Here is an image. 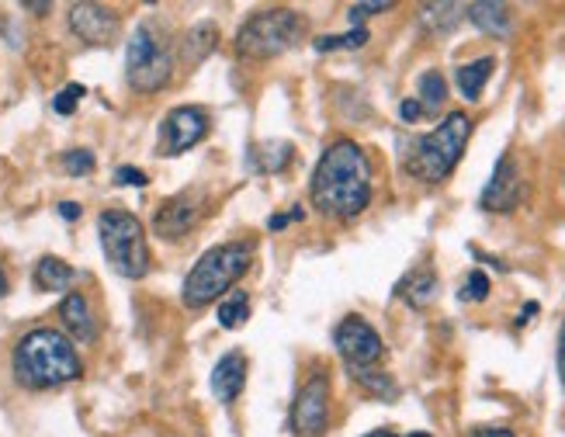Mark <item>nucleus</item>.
Returning <instances> with one entry per match:
<instances>
[{"mask_svg":"<svg viewBox=\"0 0 565 437\" xmlns=\"http://www.w3.org/2000/svg\"><path fill=\"white\" fill-rule=\"evenodd\" d=\"M493 70H497V60L493 56H482V60H472V63H461L455 70V84L461 90L465 102H479L489 77H493Z\"/></svg>","mask_w":565,"mask_h":437,"instance_id":"obj_21","label":"nucleus"},{"mask_svg":"<svg viewBox=\"0 0 565 437\" xmlns=\"http://www.w3.org/2000/svg\"><path fill=\"white\" fill-rule=\"evenodd\" d=\"M440 291V281L437 275L430 271V267H416V271H409L399 285H396V296L409 306V309H427L434 306Z\"/></svg>","mask_w":565,"mask_h":437,"instance_id":"obj_18","label":"nucleus"},{"mask_svg":"<svg viewBox=\"0 0 565 437\" xmlns=\"http://www.w3.org/2000/svg\"><path fill=\"white\" fill-rule=\"evenodd\" d=\"M527 194V184H524V174H521V163L513 153H503L493 167V178L482 188V199L479 205L486 212H497V215H510L524 202Z\"/></svg>","mask_w":565,"mask_h":437,"instance_id":"obj_12","label":"nucleus"},{"mask_svg":"<svg viewBox=\"0 0 565 437\" xmlns=\"http://www.w3.org/2000/svg\"><path fill=\"white\" fill-rule=\"evenodd\" d=\"M215 49H218V29L212 21H202L184 32V39L178 45V56H181L184 70H194V66H202Z\"/></svg>","mask_w":565,"mask_h":437,"instance_id":"obj_16","label":"nucleus"},{"mask_svg":"<svg viewBox=\"0 0 565 437\" xmlns=\"http://www.w3.org/2000/svg\"><path fill=\"white\" fill-rule=\"evenodd\" d=\"M11 372H14V382L21 388H29V393H49V388L81 382L84 361L66 333L35 327L14 344Z\"/></svg>","mask_w":565,"mask_h":437,"instance_id":"obj_2","label":"nucleus"},{"mask_svg":"<svg viewBox=\"0 0 565 437\" xmlns=\"http://www.w3.org/2000/svg\"><path fill=\"white\" fill-rule=\"evenodd\" d=\"M330 427V379L316 372L302 382L291 403V434L295 437H323Z\"/></svg>","mask_w":565,"mask_h":437,"instance_id":"obj_9","label":"nucleus"},{"mask_svg":"<svg viewBox=\"0 0 565 437\" xmlns=\"http://www.w3.org/2000/svg\"><path fill=\"white\" fill-rule=\"evenodd\" d=\"M215 316H218V327H223V330L243 327L250 320V296H247V291H230V296L218 302Z\"/></svg>","mask_w":565,"mask_h":437,"instance_id":"obj_24","label":"nucleus"},{"mask_svg":"<svg viewBox=\"0 0 565 437\" xmlns=\"http://www.w3.org/2000/svg\"><path fill=\"white\" fill-rule=\"evenodd\" d=\"M367 29H351L348 35H319L316 39V53H340V49H361L367 45Z\"/></svg>","mask_w":565,"mask_h":437,"instance_id":"obj_26","label":"nucleus"},{"mask_svg":"<svg viewBox=\"0 0 565 437\" xmlns=\"http://www.w3.org/2000/svg\"><path fill=\"white\" fill-rule=\"evenodd\" d=\"M364 437H399V434H392V430H372V434H364Z\"/></svg>","mask_w":565,"mask_h":437,"instance_id":"obj_39","label":"nucleus"},{"mask_svg":"<svg viewBox=\"0 0 565 437\" xmlns=\"http://www.w3.org/2000/svg\"><path fill=\"white\" fill-rule=\"evenodd\" d=\"M291 157H295L291 142L267 139V142H254L247 150V167L254 170V174H281V170H288Z\"/></svg>","mask_w":565,"mask_h":437,"instance_id":"obj_17","label":"nucleus"},{"mask_svg":"<svg viewBox=\"0 0 565 437\" xmlns=\"http://www.w3.org/2000/svg\"><path fill=\"white\" fill-rule=\"evenodd\" d=\"M469 437H518L510 427H476L469 430Z\"/></svg>","mask_w":565,"mask_h":437,"instance_id":"obj_34","label":"nucleus"},{"mask_svg":"<svg viewBox=\"0 0 565 437\" xmlns=\"http://www.w3.org/2000/svg\"><path fill=\"white\" fill-rule=\"evenodd\" d=\"M70 32L77 35L84 45L108 49V45H115V39L121 32V21L105 4H73L70 8Z\"/></svg>","mask_w":565,"mask_h":437,"instance_id":"obj_13","label":"nucleus"},{"mask_svg":"<svg viewBox=\"0 0 565 437\" xmlns=\"http://www.w3.org/2000/svg\"><path fill=\"white\" fill-rule=\"evenodd\" d=\"M115 184H121V188H146V184H150V178H146V170L121 163V167H115Z\"/></svg>","mask_w":565,"mask_h":437,"instance_id":"obj_31","label":"nucleus"},{"mask_svg":"<svg viewBox=\"0 0 565 437\" xmlns=\"http://www.w3.org/2000/svg\"><path fill=\"white\" fill-rule=\"evenodd\" d=\"M60 167L66 170L70 178H87V174H94L97 160H94L90 150H66V153L60 157Z\"/></svg>","mask_w":565,"mask_h":437,"instance_id":"obj_27","label":"nucleus"},{"mask_svg":"<svg viewBox=\"0 0 565 437\" xmlns=\"http://www.w3.org/2000/svg\"><path fill=\"white\" fill-rule=\"evenodd\" d=\"M87 94V87L84 84H66L56 97H53V111L56 115H73L77 111V105H81V97Z\"/></svg>","mask_w":565,"mask_h":437,"instance_id":"obj_29","label":"nucleus"},{"mask_svg":"<svg viewBox=\"0 0 565 437\" xmlns=\"http://www.w3.org/2000/svg\"><path fill=\"white\" fill-rule=\"evenodd\" d=\"M372 194L375 184H372V160H367V153L354 139L330 142L309 181L312 209L323 212L327 218L351 223V218H358L372 205Z\"/></svg>","mask_w":565,"mask_h":437,"instance_id":"obj_1","label":"nucleus"},{"mask_svg":"<svg viewBox=\"0 0 565 437\" xmlns=\"http://www.w3.org/2000/svg\"><path fill=\"white\" fill-rule=\"evenodd\" d=\"M81 205L77 202H60V218H66V223H77V218H81Z\"/></svg>","mask_w":565,"mask_h":437,"instance_id":"obj_35","label":"nucleus"},{"mask_svg":"<svg viewBox=\"0 0 565 437\" xmlns=\"http://www.w3.org/2000/svg\"><path fill=\"white\" fill-rule=\"evenodd\" d=\"M77 278H81L77 267L66 264L63 257H53V254L39 257L35 271H32V281L39 291H73V281Z\"/></svg>","mask_w":565,"mask_h":437,"instance_id":"obj_19","label":"nucleus"},{"mask_svg":"<svg viewBox=\"0 0 565 437\" xmlns=\"http://www.w3.org/2000/svg\"><path fill=\"white\" fill-rule=\"evenodd\" d=\"M24 11H32V14H49V11H53V4H24Z\"/></svg>","mask_w":565,"mask_h":437,"instance_id":"obj_37","label":"nucleus"},{"mask_svg":"<svg viewBox=\"0 0 565 437\" xmlns=\"http://www.w3.org/2000/svg\"><path fill=\"white\" fill-rule=\"evenodd\" d=\"M97 239H102L105 260L118 278L139 281L150 275V267H153L150 239H146V230L132 212L105 209L97 215Z\"/></svg>","mask_w":565,"mask_h":437,"instance_id":"obj_5","label":"nucleus"},{"mask_svg":"<svg viewBox=\"0 0 565 437\" xmlns=\"http://www.w3.org/2000/svg\"><path fill=\"white\" fill-rule=\"evenodd\" d=\"M458 299H461V302H486V299H489V278L479 271V267H476V271H472L469 278H465V285H461V291H458Z\"/></svg>","mask_w":565,"mask_h":437,"instance_id":"obj_28","label":"nucleus"},{"mask_svg":"<svg viewBox=\"0 0 565 437\" xmlns=\"http://www.w3.org/2000/svg\"><path fill=\"white\" fill-rule=\"evenodd\" d=\"M358 385L364 388L367 396H379V399H396L399 396V385L392 382V375H382V372H372V369H364V372H354Z\"/></svg>","mask_w":565,"mask_h":437,"instance_id":"obj_25","label":"nucleus"},{"mask_svg":"<svg viewBox=\"0 0 565 437\" xmlns=\"http://www.w3.org/2000/svg\"><path fill=\"white\" fill-rule=\"evenodd\" d=\"M465 18L461 4H424L420 8V29L434 39H445L451 35Z\"/></svg>","mask_w":565,"mask_h":437,"instance_id":"obj_22","label":"nucleus"},{"mask_svg":"<svg viewBox=\"0 0 565 437\" xmlns=\"http://www.w3.org/2000/svg\"><path fill=\"white\" fill-rule=\"evenodd\" d=\"M472 118L465 111H451L437 121V129L413 142V153L406 157V170L424 184H440L455 174V167L469 146Z\"/></svg>","mask_w":565,"mask_h":437,"instance_id":"obj_4","label":"nucleus"},{"mask_svg":"<svg viewBox=\"0 0 565 437\" xmlns=\"http://www.w3.org/2000/svg\"><path fill=\"white\" fill-rule=\"evenodd\" d=\"M302 218H306V212H302L299 205H295V209H288L285 215H275V218H271V223H267V226H271V230L278 233V230H285L288 223H302Z\"/></svg>","mask_w":565,"mask_h":437,"instance_id":"obj_32","label":"nucleus"},{"mask_svg":"<svg viewBox=\"0 0 565 437\" xmlns=\"http://www.w3.org/2000/svg\"><path fill=\"white\" fill-rule=\"evenodd\" d=\"M399 115H403V121H420L424 118V108H420V102H416V97H406V102L399 105Z\"/></svg>","mask_w":565,"mask_h":437,"instance_id":"obj_33","label":"nucleus"},{"mask_svg":"<svg viewBox=\"0 0 565 437\" xmlns=\"http://www.w3.org/2000/svg\"><path fill=\"white\" fill-rule=\"evenodd\" d=\"M416 94H420L416 102H420L424 115L440 111V108H445V102H448V81H445V73H437V70L420 73V81H416Z\"/></svg>","mask_w":565,"mask_h":437,"instance_id":"obj_23","label":"nucleus"},{"mask_svg":"<svg viewBox=\"0 0 565 437\" xmlns=\"http://www.w3.org/2000/svg\"><path fill=\"white\" fill-rule=\"evenodd\" d=\"M60 320L66 327L70 340H81V344H90L97 337V323H94V312L87 306V299L81 291H66L63 302H60Z\"/></svg>","mask_w":565,"mask_h":437,"instance_id":"obj_15","label":"nucleus"},{"mask_svg":"<svg viewBox=\"0 0 565 437\" xmlns=\"http://www.w3.org/2000/svg\"><path fill=\"white\" fill-rule=\"evenodd\" d=\"M174 77V49L153 29V24H136L126 45V81L136 94H157Z\"/></svg>","mask_w":565,"mask_h":437,"instance_id":"obj_7","label":"nucleus"},{"mask_svg":"<svg viewBox=\"0 0 565 437\" xmlns=\"http://www.w3.org/2000/svg\"><path fill=\"white\" fill-rule=\"evenodd\" d=\"M205 209H209V199H205L202 188L178 191V194H170V199L157 209L153 230H157L160 239H170V243L184 239V236H191L194 230L202 226Z\"/></svg>","mask_w":565,"mask_h":437,"instance_id":"obj_10","label":"nucleus"},{"mask_svg":"<svg viewBox=\"0 0 565 437\" xmlns=\"http://www.w3.org/2000/svg\"><path fill=\"white\" fill-rule=\"evenodd\" d=\"M406 437H430L427 430H413V434H406Z\"/></svg>","mask_w":565,"mask_h":437,"instance_id":"obj_40","label":"nucleus"},{"mask_svg":"<svg viewBox=\"0 0 565 437\" xmlns=\"http://www.w3.org/2000/svg\"><path fill=\"white\" fill-rule=\"evenodd\" d=\"M209 388H212V396L223 406L236 403L243 388H247V354L230 351V354L218 358L212 375H209Z\"/></svg>","mask_w":565,"mask_h":437,"instance_id":"obj_14","label":"nucleus"},{"mask_svg":"<svg viewBox=\"0 0 565 437\" xmlns=\"http://www.w3.org/2000/svg\"><path fill=\"white\" fill-rule=\"evenodd\" d=\"M309 32L306 14L291 8L257 11L239 24L236 32V53L247 60H278L288 49H295Z\"/></svg>","mask_w":565,"mask_h":437,"instance_id":"obj_6","label":"nucleus"},{"mask_svg":"<svg viewBox=\"0 0 565 437\" xmlns=\"http://www.w3.org/2000/svg\"><path fill=\"white\" fill-rule=\"evenodd\" d=\"M212 129V118L205 108L199 105H184L167 111L163 126H160V153L163 157H181L188 150H194Z\"/></svg>","mask_w":565,"mask_h":437,"instance_id":"obj_11","label":"nucleus"},{"mask_svg":"<svg viewBox=\"0 0 565 437\" xmlns=\"http://www.w3.org/2000/svg\"><path fill=\"white\" fill-rule=\"evenodd\" d=\"M254 264V247L250 243H218V247L205 251L194 267L188 271L184 285H181V302L188 309H205L212 302H223V296H230L233 285L250 271Z\"/></svg>","mask_w":565,"mask_h":437,"instance_id":"obj_3","label":"nucleus"},{"mask_svg":"<svg viewBox=\"0 0 565 437\" xmlns=\"http://www.w3.org/2000/svg\"><path fill=\"white\" fill-rule=\"evenodd\" d=\"M558 379L565 385V316H562V330H558Z\"/></svg>","mask_w":565,"mask_h":437,"instance_id":"obj_36","label":"nucleus"},{"mask_svg":"<svg viewBox=\"0 0 565 437\" xmlns=\"http://www.w3.org/2000/svg\"><path fill=\"white\" fill-rule=\"evenodd\" d=\"M392 8H396L392 0H367V4H351L348 21L354 24V29H361V21H367V14H385V11H392Z\"/></svg>","mask_w":565,"mask_h":437,"instance_id":"obj_30","label":"nucleus"},{"mask_svg":"<svg viewBox=\"0 0 565 437\" xmlns=\"http://www.w3.org/2000/svg\"><path fill=\"white\" fill-rule=\"evenodd\" d=\"M8 296V275H4V267H0V299Z\"/></svg>","mask_w":565,"mask_h":437,"instance_id":"obj_38","label":"nucleus"},{"mask_svg":"<svg viewBox=\"0 0 565 437\" xmlns=\"http://www.w3.org/2000/svg\"><path fill=\"white\" fill-rule=\"evenodd\" d=\"M333 344H337L340 358L348 361L351 372L375 369V364L385 358V340L364 316H343L333 330Z\"/></svg>","mask_w":565,"mask_h":437,"instance_id":"obj_8","label":"nucleus"},{"mask_svg":"<svg viewBox=\"0 0 565 437\" xmlns=\"http://www.w3.org/2000/svg\"><path fill=\"white\" fill-rule=\"evenodd\" d=\"M465 18H469L479 32H486L489 39H510L513 32V18H510V8L507 4H469L465 8Z\"/></svg>","mask_w":565,"mask_h":437,"instance_id":"obj_20","label":"nucleus"}]
</instances>
